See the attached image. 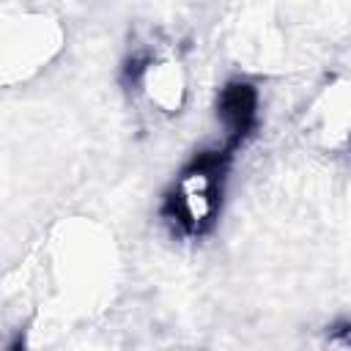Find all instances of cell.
Wrapping results in <instances>:
<instances>
[{
    "label": "cell",
    "instance_id": "7a4b0ae2",
    "mask_svg": "<svg viewBox=\"0 0 351 351\" xmlns=\"http://www.w3.org/2000/svg\"><path fill=\"white\" fill-rule=\"evenodd\" d=\"M217 115L222 121V151L230 154L244 143L258 118V90L250 82H230L219 93Z\"/></svg>",
    "mask_w": 351,
    "mask_h": 351
},
{
    "label": "cell",
    "instance_id": "6da1fadb",
    "mask_svg": "<svg viewBox=\"0 0 351 351\" xmlns=\"http://www.w3.org/2000/svg\"><path fill=\"white\" fill-rule=\"evenodd\" d=\"M230 154L222 148L200 154L176 181L167 197V217L189 236H200L217 217L222 167Z\"/></svg>",
    "mask_w": 351,
    "mask_h": 351
}]
</instances>
